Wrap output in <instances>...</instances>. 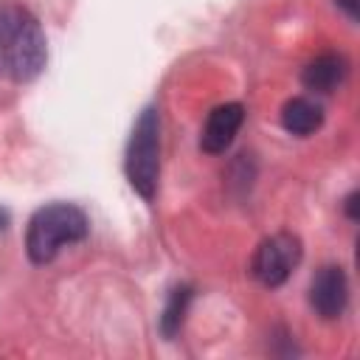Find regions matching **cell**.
Listing matches in <instances>:
<instances>
[{
  "label": "cell",
  "mask_w": 360,
  "mask_h": 360,
  "mask_svg": "<svg viewBox=\"0 0 360 360\" xmlns=\"http://www.w3.org/2000/svg\"><path fill=\"white\" fill-rule=\"evenodd\" d=\"M48 62V42L34 11L14 0H0V76L31 82Z\"/></svg>",
  "instance_id": "6da1fadb"
},
{
  "label": "cell",
  "mask_w": 360,
  "mask_h": 360,
  "mask_svg": "<svg viewBox=\"0 0 360 360\" xmlns=\"http://www.w3.org/2000/svg\"><path fill=\"white\" fill-rule=\"evenodd\" d=\"M90 219L73 202H51L34 211L25 228V253L34 264H48L65 245L87 239Z\"/></svg>",
  "instance_id": "7a4b0ae2"
},
{
  "label": "cell",
  "mask_w": 360,
  "mask_h": 360,
  "mask_svg": "<svg viewBox=\"0 0 360 360\" xmlns=\"http://www.w3.org/2000/svg\"><path fill=\"white\" fill-rule=\"evenodd\" d=\"M124 172H127L129 186L143 200L155 197L158 177H160V112L158 107H143V112L138 115L129 143H127Z\"/></svg>",
  "instance_id": "3957f363"
},
{
  "label": "cell",
  "mask_w": 360,
  "mask_h": 360,
  "mask_svg": "<svg viewBox=\"0 0 360 360\" xmlns=\"http://www.w3.org/2000/svg\"><path fill=\"white\" fill-rule=\"evenodd\" d=\"M301 256H304L301 239L281 231V233H273L259 242V248L250 259V273L262 287L273 290V287H281L292 276Z\"/></svg>",
  "instance_id": "277c9868"
},
{
  "label": "cell",
  "mask_w": 360,
  "mask_h": 360,
  "mask_svg": "<svg viewBox=\"0 0 360 360\" xmlns=\"http://www.w3.org/2000/svg\"><path fill=\"white\" fill-rule=\"evenodd\" d=\"M309 307L318 318L335 321L349 307V278L340 264H323L309 284Z\"/></svg>",
  "instance_id": "5b68a950"
},
{
  "label": "cell",
  "mask_w": 360,
  "mask_h": 360,
  "mask_svg": "<svg viewBox=\"0 0 360 360\" xmlns=\"http://www.w3.org/2000/svg\"><path fill=\"white\" fill-rule=\"evenodd\" d=\"M245 124V107L239 101H228V104H219L208 112L205 124H202V132H200V149L205 155H222L236 132L242 129Z\"/></svg>",
  "instance_id": "8992f818"
},
{
  "label": "cell",
  "mask_w": 360,
  "mask_h": 360,
  "mask_svg": "<svg viewBox=\"0 0 360 360\" xmlns=\"http://www.w3.org/2000/svg\"><path fill=\"white\" fill-rule=\"evenodd\" d=\"M349 76V62L340 53H321L301 70V84L312 93H332Z\"/></svg>",
  "instance_id": "52a82bcc"
},
{
  "label": "cell",
  "mask_w": 360,
  "mask_h": 360,
  "mask_svg": "<svg viewBox=\"0 0 360 360\" xmlns=\"http://www.w3.org/2000/svg\"><path fill=\"white\" fill-rule=\"evenodd\" d=\"M321 124H323V107H321L315 98L295 96V98H290V101L281 107V127H284L290 135L307 138V135L318 132Z\"/></svg>",
  "instance_id": "ba28073f"
},
{
  "label": "cell",
  "mask_w": 360,
  "mask_h": 360,
  "mask_svg": "<svg viewBox=\"0 0 360 360\" xmlns=\"http://www.w3.org/2000/svg\"><path fill=\"white\" fill-rule=\"evenodd\" d=\"M191 287H174L172 290V295H169V301H166V309H163V315H160V332L172 340L177 332H180V326H183V321H186V312H188V304H191Z\"/></svg>",
  "instance_id": "9c48e42d"
},
{
  "label": "cell",
  "mask_w": 360,
  "mask_h": 360,
  "mask_svg": "<svg viewBox=\"0 0 360 360\" xmlns=\"http://www.w3.org/2000/svg\"><path fill=\"white\" fill-rule=\"evenodd\" d=\"M346 14H349V20H357V0H335Z\"/></svg>",
  "instance_id": "30bf717a"
},
{
  "label": "cell",
  "mask_w": 360,
  "mask_h": 360,
  "mask_svg": "<svg viewBox=\"0 0 360 360\" xmlns=\"http://www.w3.org/2000/svg\"><path fill=\"white\" fill-rule=\"evenodd\" d=\"M354 205H357V194L352 191V194L346 197V214H349V219H357V211H354Z\"/></svg>",
  "instance_id": "8fae6325"
},
{
  "label": "cell",
  "mask_w": 360,
  "mask_h": 360,
  "mask_svg": "<svg viewBox=\"0 0 360 360\" xmlns=\"http://www.w3.org/2000/svg\"><path fill=\"white\" fill-rule=\"evenodd\" d=\"M6 225H8V211L0 208V231H6Z\"/></svg>",
  "instance_id": "7c38bea8"
}]
</instances>
